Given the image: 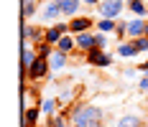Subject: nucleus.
Returning <instances> with one entry per match:
<instances>
[{
	"instance_id": "f257e3e1",
	"label": "nucleus",
	"mask_w": 148,
	"mask_h": 127,
	"mask_svg": "<svg viewBox=\"0 0 148 127\" xmlns=\"http://www.w3.org/2000/svg\"><path fill=\"white\" fill-rule=\"evenodd\" d=\"M72 127H89L92 122H105V112L95 104H77L69 117Z\"/></svg>"
},
{
	"instance_id": "f03ea898",
	"label": "nucleus",
	"mask_w": 148,
	"mask_h": 127,
	"mask_svg": "<svg viewBox=\"0 0 148 127\" xmlns=\"http://www.w3.org/2000/svg\"><path fill=\"white\" fill-rule=\"evenodd\" d=\"M125 8H128V0H105L97 5V15L105 20H120Z\"/></svg>"
},
{
	"instance_id": "7ed1b4c3",
	"label": "nucleus",
	"mask_w": 148,
	"mask_h": 127,
	"mask_svg": "<svg viewBox=\"0 0 148 127\" xmlns=\"http://www.w3.org/2000/svg\"><path fill=\"white\" fill-rule=\"evenodd\" d=\"M38 18H41L44 23H49V26L59 23V18H61V8H59V0H46V3H44V8L38 10Z\"/></svg>"
},
{
	"instance_id": "20e7f679",
	"label": "nucleus",
	"mask_w": 148,
	"mask_h": 127,
	"mask_svg": "<svg viewBox=\"0 0 148 127\" xmlns=\"http://www.w3.org/2000/svg\"><path fill=\"white\" fill-rule=\"evenodd\" d=\"M84 61L89 66H95V69H107V66H112V54L102 51V48H95V51H89L84 56Z\"/></svg>"
},
{
	"instance_id": "39448f33",
	"label": "nucleus",
	"mask_w": 148,
	"mask_h": 127,
	"mask_svg": "<svg viewBox=\"0 0 148 127\" xmlns=\"http://www.w3.org/2000/svg\"><path fill=\"white\" fill-rule=\"evenodd\" d=\"M72 31H69V20H59V23H54V26H49L46 28V43H51L54 48H56V43L64 38V36H69Z\"/></svg>"
},
{
	"instance_id": "423d86ee",
	"label": "nucleus",
	"mask_w": 148,
	"mask_h": 127,
	"mask_svg": "<svg viewBox=\"0 0 148 127\" xmlns=\"http://www.w3.org/2000/svg\"><path fill=\"white\" fill-rule=\"evenodd\" d=\"M97 26V20L95 18H89V15H77L69 20V31H72V36H82V33H89V31H95Z\"/></svg>"
},
{
	"instance_id": "0eeeda50",
	"label": "nucleus",
	"mask_w": 148,
	"mask_h": 127,
	"mask_svg": "<svg viewBox=\"0 0 148 127\" xmlns=\"http://www.w3.org/2000/svg\"><path fill=\"white\" fill-rule=\"evenodd\" d=\"M148 38V20L146 18H130L128 20V41Z\"/></svg>"
},
{
	"instance_id": "6e6552de",
	"label": "nucleus",
	"mask_w": 148,
	"mask_h": 127,
	"mask_svg": "<svg viewBox=\"0 0 148 127\" xmlns=\"http://www.w3.org/2000/svg\"><path fill=\"white\" fill-rule=\"evenodd\" d=\"M21 36H23V41H31L33 46H38V43L46 41V31L38 28V26H33V23H23V28H21Z\"/></svg>"
},
{
	"instance_id": "1a4fd4ad",
	"label": "nucleus",
	"mask_w": 148,
	"mask_h": 127,
	"mask_svg": "<svg viewBox=\"0 0 148 127\" xmlns=\"http://www.w3.org/2000/svg\"><path fill=\"white\" fill-rule=\"evenodd\" d=\"M46 74H51V66H49V61H44V58H38L33 66L28 69V74H26V79H31V81H41Z\"/></svg>"
},
{
	"instance_id": "9d476101",
	"label": "nucleus",
	"mask_w": 148,
	"mask_h": 127,
	"mask_svg": "<svg viewBox=\"0 0 148 127\" xmlns=\"http://www.w3.org/2000/svg\"><path fill=\"white\" fill-rule=\"evenodd\" d=\"M77 38V51H82L84 56H87L89 51H95L97 48V43H95V33L89 31V33H82V36H74Z\"/></svg>"
},
{
	"instance_id": "9b49d317",
	"label": "nucleus",
	"mask_w": 148,
	"mask_h": 127,
	"mask_svg": "<svg viewBox=\"0 0 148 127\" xmlns=\"http://www.w3.org/2000/svg\"><path fill=\"white\" fill-rule=\"evenodd\" d=\"M36 61H38V54H36V46L26 41V43H23V76L28 74V69L33 66V64H36Z\"/></svg>"
},
{
	"instance_id": "f8f14e48",
	"label": "nucleus",
	"mask_w": 148,
	"mask_h": 127,
	"mask_svg": "<svg viewBox=\"0 0 148 127\" xmlns=\"http://www.w3.org/2000/svg\"><path fill=\"white\" fill-rule=\"evenodd\" d=\"M59 8H61V15H66L69 20L79 15V8H82V0H59Z\"/></svg>"
},
{
	"instance_id": "ddd939ff",
	"label": "nucleus",
	"mask_w": 148,
	"mask_h": 127,
	"mask_svg": "<svg viewBox=\"0 0 148 127\" xmlns=\"http://www.w3.org/2000/svg\"><path fill=\"white\" fill-rule=\"evenodd\" d=\"M128 10L133 18H146L148 15V0H128Z\"/></svg>"
},
{
	"instance_id": "4468645a",
	"label": "nucleus",
	"mask_w": 148,
	"mask_h": 127,
	"mask_svg": "<svg viewBox=\"0 0 148 127\" xmlns=\"http://www.w3.org/2000/svg\"><path fill=\"white\" fill-rule=\"evenodd\" d=\"M66 64H69V54H61V51H54V56L49 58V66H51V71H61Z\"/></svg>"
},
{
	"instance_id": "2eb2a0df",
	"label": "nucleus",
	"mask_w": 148,
	"mask_h": 127,
	"mask_svg": "<svg viewBox=\"0 0 148 127\" xmlns=\"http://www.w3.org/2000/svg\"><path fill=\"white\" fill-rule=\"evenodd\" d=\"M120 58H133L138 56V48H135L133 41H125V43H118V51H115Z\"/></svg>"
},
{
	"instance_id": "dca6fc26",
	"label": "nucleus",
	"mask_w": 148,
	"mask_h": 127,
	"mask_svg": "<svg viewBox=\"0 0 148 127\" xmlns=\"http://www.w3.org/2000/svg\"><path fill=\"white\" fill-rule=\"evenodd\" d=\"M41 107H28L26 112H23V125H28V127H36V122L41 120Z\"/></svg>"
},
{
	"instance_id": "f3484780",
	"label": "nucleus",
	"mask_w": 148,
	"mask_h": 127,
	"mask_svg": "<svg viewBox=\"0 0 148 127\" xmlns=\"http://www.w3.org/2000/svg\"><path fill=\"white\" fill-rule=\"evenodd\" d=\"M115 127H143V120H140V114H123L118 120V125Z\"/></svg>"
},
{
	"instance_id": "a211bd4d",
	"label": "nucleus",
	"mask_w": 148,
	"mask_h": 127,
	"mask_svg": "<svg viewBox=\"0 0 148 127\" xmlns=\"http://www.w3.org/2000/svg\"><path fill=\"white\" fill-rule=\"evenodd\" d=\"M56 51H61V54H72V51H77V38H74L72 33L64 36V38L56 43Z\"/></svg>"
},
{
	"instance_id": "6ab92c4d",
	"label": "nucleus",
	"mask_w": 148,
	"mask_h": 127,
	"mask_svg": "<svg viewBox=\"0 0 148 127\" xmlns=\"http://www.w3.org/2000/svg\"><path fill=\"white\" fill-rule=\"evenodd\" d=\"M38 0H23V8H21V15L28 20V18H33V15H38Z\"/></svg>"
},
{
	"instance_id": "aec40b11",
	"label": "nucleus",
	"mask_w": 148,
	"mask_h": 127,
	"mask_svg": "<svg viewBox=\"0 0 148 127\" xmlns=\"http://www.w3.org/2000/svg\"><path fill=\"white\" fill-rule=\"evenodd\" d=\"M56 104H59V102H56V99L54 97H44L41 99V104H38V107H41V112L46 114V120H49V117H56Z\"/></svg>"
},
{
	"instance_id": "412c9836",
	"label": "nucleus",
	"mask_w": 148,
	"mask_h": 127,
	"mask_svg": "<svg viewBox=\"0 0 148 127\" xmlns=\"http://www.w3.org/2000/svg\"><path fill=\"white\" fill-rule=\"evenodd\" d=\"M95 28H97V33H105V36H110V33H115V28H118V20H105V18H100Z\"/></svg>"
},
{
	"instance_id": "4be33fe9",
	"label": "nucleus",
	"mask_w": 148,
	"mask_h": 127,
	"mask_svg": "<svg viewBox=\"0 0 148 127\" xmlns=\"http://www.w3.org/2000/svg\"><path fill=\"white\" fill-rule=\"evenodd\" d=\"M46 127H72V122H69V117L66 114H56V117H49L46 120Z\"/></svg>"
},
{
	"instance_id": "5701e85b",
	"label": "nucleus",
	"mask_w": 148,
	"mask_h": 127,
	"mask_svg": "<svg viewBox=\"0 0 148 127\" xmlns=\"http://www.w3.org/2000/svg\"><path fill=\"white\" fill-rule=\"evenodd\" d=\"M54 51H56V48H54L51 43H46V41L36 46V54H38V58H44V61H49V58L54 56Z\"/></svg>"
},
{
	"instance_id": "b1692460",
	"label": "nucleus",
	"mask_w": 148,
	"mask_h": 127,
	"mask_svg": "<svg viewBox=\"0 0 148 127\" xmlns=\"http://www.w3.org/2000/svg\"><path fill=\"white\" fill-rule=\"evenodd\" d=\"M115 38L120 43L128 41V20H118V28H115Z\"/></svg>"
},
{
	"instance_id": "393cba45",
	"label": "nucleus",
	"mask_w": 148,
	"mask_h": 127,
	"mask_svg": "<svg viewBox=\"0 0 148 127\" xmlns=\"http://www.w3.org/2000/svg\"><path fill=\"white\" fill-rule=\"evenodd\" d=\"M95 43H97V48L107 51V46H110V36H105V33H95Z\"/></svg>"
},
{
	"instance_id": "a878e982",
	"label": "nucleus",
	"mask_w": 148,
	"mask_h": 127,
	"mask_svg": "<svg viewBox=\"0 0 148 127\" xmlns=\"http://www.w3.org/2000/svg\"><path fill=\"white\" fill-rule=\"evenodd\" d=\"M135 43V48H138V54H148V38H138Z\"/></svg>"
},
{
	"instance_id": "bb28decb",
	"label": "nucleus",
	"mask_w": 148,
	"mask_h": 127,
	"mask_svg": "<svg viewBox=\"0 0 148 127\" xmlns=\"http://www.w3.org/2000/svg\"><path fill=\"white\" fill-rule=\"evenodd\" d=\"M138 89H140L143 94H148V74H143V79L138 81Z\"/></svg>"
},
{
	"instance_id": "cd10ccee",
	"label": "nucleus",
	"mask_w": 148,
	"mask_h": 127,
	"mask_svg": "<svg viewBox=\"0 0 148 127\" xmlns=\"http://www.w3.org/2000/svg\"><path fill=\"white\" fill-rule=\"evenodd\" d=\"M82 3H84V5H92V8H97V5H100L102 0H82Z\"/></svg>"
},
{
	"instance_id": "c85d7f7f",
	"label": "nucleus",
	"mask_w": 148,
	"mask_h": 127,
	"mask_svg": "<svg viewBox=\"0 0 148 127\" xmlns=\"http://www.w3.org/2000/svg\"><path fill=\"white\" fill-rule=\"evenodd\" d=\"M138 71H148V58L143 61V64H140V66H138Z\"/></svg>"
},
{
	"instance_id": "c756f323",
	"label": "nucleus",
	"mask_w": 148,
	"mask_h": 127,
	"mask_svg": "<svg viewBox=\"0 0 148 127\" xmlns=\"http://www.w3.org/2000/svg\"><path fill=\"white\" fill-rule=\"evenodd\" d=\"M89 127H105V122H92Z\"/></svg>"
},
{
	"instance_id": "7c9ffc66",
	"label": "nucleus",
	"mask_w": 148,
	"mask_h": 127,
	"mask_svg": "<svg viewBox=\"0 0 148 127\" xmlns=\"http://www.w3.org/2000/svg\"><path fill=\"white\" fill-rule=\"evenodd\" d=\"M102 3H105V0H102Z\"/></svg>"
}]
</instances>
